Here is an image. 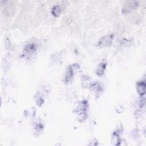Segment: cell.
Returning a JSON list of instances; mask_svg holds the SVG:
<instances>
[{
    "instance_id": "obj_1",
    "label": "cell",
    "mask_w": 146,
    "mask_h": 146,
    "mask_svg": "<svg viewBox=\"0 0 146 146\" xmlns=\"http://www.w3.org/2000/svg\"><path fill=\"white\" fill-rule=\"evenodd\" d=\"M88 109V104L87 100H83L78 103L75 110V112L80 122H83L87 118Z\"/></svg>"
},
{
    "instance_id": "obj_2",
    "label": "cell",
    "mask_w": 146,
    "mask_h": 146,
    "mask_svg": "<svg viewBox=\"0 0 146 146\" xmlns=\"http://www.w3.org/2000/svg\"><path fill=\"white\" fill-rule=\"evenodd\" d=\"M79 68V66L78 64L74 63L71 65H70L66 70L65 76H64V82L66 84H69L71 83L74 78V75L75 74V72L78 70Z\"/></svg>"
},
{
    "instance_id": "obj_3",
    "label": "cell",
    "mask_w": 146,
    "mask_h": 146,
    "mask_svg": "<svg viewBox=\"0 0 146 146\" xmlns=\"http://www.w3.org/2000/svg\"><path fill=\"white\" fill-rule=\"evenodd\" d=\"M37 50V46L33 43H30L26 44L22 52V56L25 58L29 59L34 55Z\"/></svg>"
},
{
    "instance_id": "obj_4",
    "label": "cell",
    "mask_w": 146,
    "mask_h": 146,
    "mask_svg": "<svg viewBox=\"0 0 146 146\" xmlns=\"http://www.w3.org/2000/svg\"><path fill=\"white\" fill-rule=\"evenodd\" d=\"M139 6V2L138 1H128L123 5L121 12L123 14H127L128 13H131L134 10H135Z\"/></svg>"
},
{
    "instance_id": "obj_5",
    "label": "cell",
    "mask_w": 146,
    "mask_h": 146,
    "mask_svg": "<svg viewBox=\"0 0 146 146\" xmlns=\"http://www.w3.org/2000/svg\"><path fill=\"white\" fill-rule=\"evenodd\" d=\"M113 39V34H108L103 36L98 42L96 46L100 47H109L111 45Z\"/></svg>"
},
{
    "instance_id": "obj_6",
    "label": "cell",
    "mask_w": 146,
    "mask_h": 146,
    "mask_svg": "<svg viewBox=\"0 0 146 146\" xmlns=\"http://www.w3.org/2000/svg\"><path fill=\"white\" fill-rule=\"evenodd\" d=\"M145 88H146V84L144 80H141L137 82L136 83V91L138 94L141 96H144L145 94Z\"/></svg>"
},
{
    "instance_id": "obj_7",
    "label": "cell",
    "mask_w": 146,
    "mask_h": 146,
    "mask_svg": "<svg viewBox=\"0 0 146 146\" xmlns=\"http://www.w3.org/2000/svg\"><path fill=\"white\" fill-rule=\"evenodd\" d=\"M107 67V63L105 62H103L100 63L96 67V74L99 76H102L104 75V72L106 71Z\"/></svg>"
},
{
    "instance_id": "obj_8",
    "label": "cell",
    "mask_w": 146,
    "mask_h": 146,
    "mask_svg": "<svg viewBox=\"0 0 146 146\" xmlns=\"http://www.w3.org/2000/svg\"><path fill=\"white\" fill-rule=\"evenodd\" d=\"M89 87L91 91H94L96 95H98L100 94V92L103 91L102 86L99 83H98V82L90 84V85L89 86Z\"/></svg>"
},
{
    "instance_id": "obj_9",
    "label": "cell",
    "mask_w": 146,
    "mask_h": 146,
    "mask_svg": "<svg viewBox=\"0 0 146 146\" xmlns=\"http://www.w3.org/2000/svg\"><path fill=\"white\" fill-rule=\"evenodd\" d=\"M51 12L53 16L55 17H58L60 15L62 12V8L59 5H55L53 6V7L52 8Z\"/></svg>"
},
{
    "instance_id": "obj_10",
    "label": "cell",
    "mask_w": 146,
    "mask_h": 146,
    "mask_svg": "<svg viewBox=\"0 0 146 146\" xmlns=\"http://www.w3.org/2000/svg\"><path fill=\"white\" fill-rule=\"evenodd\" d=\"M43 103H44V99H43V98L42 97L39 96V97H38L37 98V99H36V104H38V106H42L43 104Z\"/></svg>"
}]
</instances>
